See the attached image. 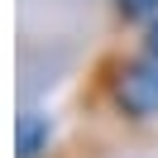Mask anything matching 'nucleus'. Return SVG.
Returning <instances> with one entry per match:
<instances>
[{
	"label": "nucleus",
	"mask_w": 158,
	"mask_h": 158,
	"mask_svg": "<svg viewBox=\"0 0 158 158\" xmlns=\"http://www.w3.org/2000/svg\"><path fill=\"white\" fill-rule=\"evenodd\" d=\"M134 43H139V48H144V53H148V58H153V62H158V19H148V24H144V29H139V39H134Z\"/></svg>",
	"instance_id": "nucleus-4"
},
{
	"label": "nucleus",
	"mask_w": 158,
	"mask_h": 158,
	"mask_svg": "<svg viewBox=\"0 0 158 158\" xmlns=\"http://www.w3.org/2000/svg\"><path fill=\"white\" fill-rule=\"evenodd\" d=\"M110 10H115V19L125 24V29H144L148 19H158V0H110Z\"/></svg>",
	"instance_id": "nucleus-3"
},
{
	"label": "nucleus",
	"mask_w": 158,
	"mask_h": 158,
	"mask_svg": "<svg viewBox=\"0 0 158 158\" xmlns=\"http://www.w3.org/2000/svg\"><path fill=\"white\" fill-rule=\"evenodd\" d=\"M15 153L19 158H53V120L39 110H24L15 125Z\"/></svg>",
	"instance_id": "nucleus-2"
},
{
	"label": "nucleus",
	"mask_w": 158,
	"mask_h": 158,
	"mask_svg": "<svg viewBox=\"0 0 158 158\" xmlns=\"http://www.w3.org/2000/svg\"><path fill=\"white\" fill-rule=\"evenodd\" d=\"M91 101L106 110L120 134H153L158 129V62L139 43H115L91 67Z\"/></svg>",
	"instance_id": "nucleus-1"
}]
</instances>
